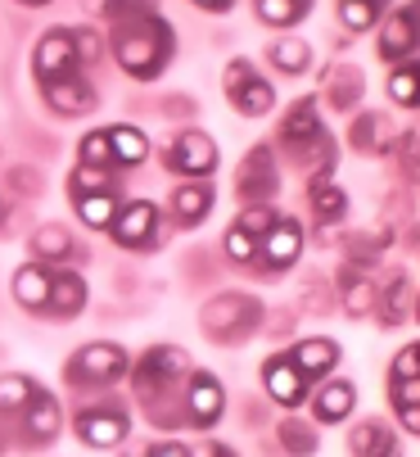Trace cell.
Listing matches in <instances>:
<instances>
[{
	"instance_id": "1",
	"label": "cell",
	"mask_w": 420,
	"mask_h": 457,
	"mask_svg": "<svg viewBox=\"0 0 420 457\" xmlns=\"http://www.w3.org/2000/svg\"><path fill=\"white\" fill-rule=\"evenodd\" d=\"M109 54L131 82H159L177 54V28L159 14H131L109 23Z\"/></svg>"
},
{
	"instance_id": "2",
	"label": "cell",
	"mask_w": 420,
	"mask_h": 457,
	"mask_svg": "<svg viewBox=\"0 0 420 457\" xmlns=\"http://www.w3.org/2000/svg\"><path fill=\"white\" fill-rule=\"evenodd\" d=\"M190 367H194V362H190V353H185L181 345H150L140 358H131L127 380H131V389H136V399L150 408V421H154V426L177 430L168 403L181 399V380H185Z\"/></svg>"
},
{
	"instance_id": "3",
	"label": "cell",
	"mask_w": 420,
	"mask_h": 457,
	"mask_svg": "<svg viewBox=\"0 0 420 457\" xmlns=\"http://www.w3.org/2000/svg\"><path fill=\"white\" fill-rule=\"evenodd\" d=\"M262 321H267V308L253 295H240V290L213 295L199 312V326L213 345H244L262 331Z\"/></svg>"
},
{
	"instance_id": "4",
	"label": "cell",
	"mask_w": 420,
	"mask_h": 457,
	"mask_svg": "<svg viewBox=\"0 0 420 457\" xmlns=\"http://www.w3.org/2000/svg\"><path fill=\"white\" fill-rule=\"evenodd\" d=\"M127 371H131V353L113 340H91L63 362V380L73 389H109L127 380Z\"/></svg>"
},
{
	"instance_id": "5",
	"label": "cell",
	"mask_w": 420,
	"mask_h": 457,
	"mask_svg": "<svg viewBox=\"0 0 420 457\" xmlns=\"http://www.w3.org/2000/svg\"><path fill=\"white\" fill-rule=\"evenodd\" d=\"M73 435L82 439V448H95V453L122 448L127 435H131V408L122 399H95V403L78 408Z\"/></svg>"
},
{
	"instance_id": "6",
	"label": "cell",
	"mask_w": 420,
	"mask_h": 457,
	"mask_svg": "<svg viewBox=\"0 0 420 457\" xmlns=\"http://www.w3.org/2000/svg\"><path fill=\"white\" fill-rule=\"evenodd\" d=\"M181 417L194 430H213L226 417V385L213 371L190 367L185 380H181Z\"/></svg>"
},
{
	"instance_id": "7",
	"label": "cell",
	"mask_w": 420,
	"mask_h": 457,
	"mask_svg": "<svg viewBox=\"0 0 420 457\" xmlns=\"http://www.w3.org/2000/svg\"><path fill=\"white\" fill-rule=\"evenodd\" d=\"M163 168L177 172V177H190V181H208V177H218V168H222V150H218V141L208 137V132L190 127V132H181L168 145Z\"/></svg>"
},
{
	"instance_id": "8",
	"label": "cell",
	"mask_w": 420,
	"mask_h": 457,
	"mask_svg": "<svg viewBox=\"0 0 420 457\" xmlns=\"http://www.w3.org/2000/svg\"><path fill=\"white\" fill-rule=\"evenodd\" d=\"M32 73H37V87L82 73V54H78L73 28H50V32H41V41L32 46Z\"/></svg>"
},
{
	"instance_id": "9",
	"label": "cell",
	"mask_w": 420,
	"mask_h": 457,
	"mask_svg": "<svg viewBox=\"0 0 420 457\" xmlns=\"http://www.w3.org/2000/svg\"><path fill=\"white\" fill-rule=\"evenodd\" d=\"M303 245H308L303 222L290 218V213H280V218L258 236V258H253V263H258L262 272H290L299 258H303Z\"/></svg>"
},
{
	"instance_id": "10",
	"label": "cell",
	"mask_w": 420,
	"mask_h": 457,
	"mask_svg": "<svg viewBox=\"0 0 420 457\" xmlns=\"http://www.w3.org/2000/svg\"><path fill=\"white\" fill-rule=\"evenodd\" d=\"M235 195H240V204H276L280 168H276V150L267 141H258L244 154V163L235 168Z\"/></svg>"
},
{
	"instance_id": "11",
	"label": "cell",
	"mask_w": 420,
	"mask_h": 457,
	"mask_svg": "<svg viewBox=\"0 0 420 457\" xmlns=\"http://www.w3.org/2000/svg\"><path fill=\"white\" fill-rule=\"evenodd\" d=\"M159 218H163V213H159L154 200H122L104 236H109L118 249L140 253V249H150V245L159 240Z\"/></svg>"
},
{
	"instance_id": "12",
	"label": "cell",
	"mask_w": 420,
	"mask_h": 457,
	"mask_svg": "<svg viewBox=\"0 0 420 457\" xmlns=\"http://www.w3.org/2000/svg\"><path fill=\"white\" fill-rule=\"evenodd\" d=\"M262 385H267V399L276 408H285V412H299L308 403V389H312L308 376L290 362V353H271L262 362Z\"/></svg>"
},
{
	"instance_id": "13",
	"label": "cell",
	"mask_w": 420,
	"mask_h": 457,
	"mask_svg": "<svg viewBox=\"0 0 420 457\" xmlns=\"http://www.w3.org/2000/svg\"><path fill=\"white\" fill-rule=\"evenodd\" d=\"M353 408H358V385L334 376V371L317 389H308V412H312L317 426H339V421L353 417Z\"/></svg>"
},
{
	"instance_id": "14",
	"label": "cell",
	"mask_w": 420,
	"mask_h": 457,
	"mask_svg": "<svg viewBox=\"0 0 420 457\" xmlns=\"http://www.w3.org/2000/svg\"><path fill=\"white\" fill-rule=\"evenodd\" d=\"M416 28H420V10H416V0H411V5H398V10L380 23L375 54H380L384 63L411 59V54H416Z\"/></svg>"
},
{
	"instance_id": "15",
	"label": "cell",
	"mask_w": 420,
	"mask_h": 457,
	"mask_svg": "<svg viewBox=\"0 0 420 457\" xmlns=\"http://www.w3.org/2000/svg\"><path fill=\"white\" fill-rule=\"evenodd\" d=\"M213 204H218V190L208 186V181H190V177H185V181L172 190L168 213H172V222H177V227L194 231V227H203L208 218H213Z\"/></svg>"
},
{
	"instance_id": "16",
	"label": "cell",
	"mask_w": 420,
	"mask_h": 457,
	"mask_svg": "<svg viewBox=\"0 0 420 457\" xmlns=\"http://www.w3.org/2000/svg\"><path fill=\"white\" fill-rule=\"evenodd\" d=\"M41 100H45V109H54L59 118H82V113H91V109L100 104L95 87H91L82 73L59 78V82H45V87H41Z\"/></svg>"
},
{
	"instance_id": "17",
	"label": "cell",
	"mask_w": 420,
	"mask_h": 457,
	"mask_svg": "<svg viewBox=\"0 0 420 457\" xmlns=\"http://www.w3.org/2000/svg\"><path fill=\"white\" fill-rule=\"evenodd\" d=\"M28 253L37 258V263H45V268H68L73 258H82L73 231H68L63 222H41V227L28 236Z\"/></svg>"
},
{
	"instance_id": "18",
	"label": "cell",
	"mask_w": 420,
	"mask_h": 457,
	"mask_svg": "<svg viewBox=\"0 0 420 457\" xmlns=\"http://www.w3.org/2000/svg\"><path fill=\"white\" fill-rule=\"evenodd\" d=\"M321 132H325V127H321L317 96H303V100H294V104H290V113L280 118V145H285L290 154L308 150V145H312Z\"/></svg>"
},
{
	"instance_id": "19",
	"label": "cell",
	"mask_w": 420,
	"mask_h": 457,
	"mask_svg": "<svg viewBox=\"0 0 420 457\" xmlns=\"http://www.w3.org/2000/svg\"><path fill=\"white\" fill-rule=\"evenodd\" d=\"M86 303H91V286L82 272H73V268L50 272V299H45L50 317H78V312H86Z\"/></svg>"
},
{
	"instance_id": "20",
	"label": "cell",
	"mask_w": 420,
	"mask_h": 457,
	"mask_svg": "<svg viewBox=\"0 0 420 457\" xmlns=\"http://www.w3.org/2000/svg\"><path fill=\"white\" fill-rule=\"evenodd\" d=\"M19 417H23V435L32 444H54L59 430H63V408H59V399L50 395V389H37Z\"/></svg>"
},
{
	"instance_id": "21",
	"label": "cell",
	"mask_w": 420,
	"mask_h": 457,
	"mask_svg": "<svg viewBox=\"0 0 420 457\" xmlns=\"http://www.w3.org/2000/svg\"><path fill=\"white\" fill-rule=\"evenodd\" d=\"M339 358H343V349H339L330 336H308V340H299V345L290 349V362L308 376V385L325 380V376L339 367Z\"/></svg>"
},
{
	"instance_id": "22",
	"label": "cell",
	"mask_w": 420,
	"mask_h": 457,
	"mask_svg": "<svg viewBox=\"0 0 420 457\" xmlns=\"http://www.w3.org/2000/svg\"><path fill=\"white\" fill-rule=\"evenodd\" d=\"M308 209H312V218L325 222V227H334V222L348 218V190L334 181V172L308 181Z\"/></svg>"
},
{
	"instance_id": "23",
	"label": "cell",
	"mask_w": 420,
	"mask_h": 457,
	"mask_svg": "<svg viewBox=\"0 0 420 457\" xmlns=\"http://www.w3.org/2000/svg\"><path fill=\"white\" fill-rule=\"evenodd\" d=\"M50 272L45 263H37V258H28V263L14 272L10 290H14V303L28 308V312H45V299H50Z\"/></svg>"
},
{
	"instance_id": "24",
	"label": "cell",
	"mask_w": 420,
	"mask_h": 457,
	"mask_svg": "<svg viewBox=\"0 0 420 457\" xmlns=\"http://www.w3.org/2000/svg\"><path fill=\"white\" fill-rule=\"evenodd\" d=\"M109 150H113V168H140L150 159V137H145V127H136V122H113L109 127Z\"/></svg>"
},
{
	"instance_id": "25",
	"label": "cell",
	"mask_w": 420,
	"mask_h": 457,
	"mask_svg": "<svg viewBox=\"0 0 420 457\" xmlns=\"http://www.w3.org/2000/svg\"><path fill=\"white\" fill-rule=\"evenodd\" d=\"M118 204H122V200H118V190H113V186H104V190H86V195H73V213L82 218L86 231H109Z\"/></svg>"
},
{
	"instance_id": "26",
	"label": "cell",
	"mask_w": 420,
	"mask_h": 457,
	"mask_svg": "<svg viewBox=\"0 0 420 457\" xmlns=\"http://www.w3.org/2000/svg\"><path fill=\"white\" fill-rule=\"evenodd\" d=\"M267 63L285 78H303L312 69V46L303 37H280V41L267 46Z\"/></svg>"
},
{
	"instance_id": "27",
	"label": "cell",
	"mask_w": 420,
	"mask_h": 457,
	"mask_svg": "<svg viewBox=\"0 0 420 457\" xmlns=\"http://www.w3.org/2000/svg\"><path fill=\"white\" fill-rule=\"evenodd\" d=\"M411 303H416V286H411L407 272H398L384 290H375V308H380V317H384L389 326H402V321L411 317Z\"/></svg>"
},
{
	"instance_id": "28",
	"label": "cell",
	"mask_w": 420,
	"mask_h": 457,
	"mask_svg": "<svg viewBox=\"0 0 420 457\" xmlns=\"http://www.w3.org/2000/svg\"><path fill=\"white\" fill-rule=\"evenodd\" d=\"M398 448H402L398 435L384 421H375V417L371 421H358L353 435H348V453H358V457H375V453L384 457V453H398Z\"/></svg>"
},
{
	"instance_id": "29",
	"label": "cell",
	"mask_w": 420,
	"mask_h": 457,
	"mask_svg": "<svg viewBox=\"0 0 420 457\" xmlns=\"http://www.w3.org/2000/svg\"><path fill=\"white\" fill-rule=\"evenodd\" d=\"M389 403L398 412V426L407 435H420V376L407 380H389Z\"/></svg>"
},
{
	"instance_id": "30",
	"label": "cell",
	"mask_w": 420,
	"mask_h": 457,
	"mask_svg": "<svg viewBox=\"0 0 420 457\" xmlns=\"http://www.w3.org/2000/svg\"><path fill=\"white\" fill-rule=\"evenodd\" d=\"M339 303H343L348 317H366V312H375V281L362 277V268H348L343 281H339Z\"/></svg>"
},
{
	"instance_id": "31",
	"label": "cell",
	"mask_w": 420,
	"mask_h": 457,
	"mask_svg": "<svg viewBox=\"0 0 420 457\" xmlns=\"http://www.w3.org/2000/svg\"><path fill=\"white\" fill-rule=\"evenodd\" d=\"M231 104H235L244 118H267V113L276 109V87H271L262 73H253L240 91H231Z\"/></svg>"
},
{
	"instance_id": "32",
	"label": "cell",
	"mask_w": 420,
	"mask_h": 457,
	"mask_svg": "<svg viewBox=\"0 0 420 457\" xmlns=\"http://www.w3.org/2000/svg\"><path fill=\"white\" fill-rule=\"evenodd\" d=\"M389 100L398 104V109H416V100H420V73H416V54L411 59H398V63H389Z\"/></svg>"
},
{
	"instance_id": "33",
	"label": "cell",
	"mask_w": 420,
	"mask_h": 457,
	"mask_svg": "<svg viewBox=\"0 0 420 457\" xmlns=\"http://www.w3.org/2000/svg\"><path fill=\"white\" fill-rule=\"evenodd\" d=\"M253 14L267 28H299L312 14V0H253Z\"/></svg>"
},
{
	"instance_id": "34",
	"label": "cell",
	"mask_w": 420,
	"mask_h": 457,
	"mask_svg": "<svg viewBox=\"0 0 420 457\" xmlns=\"http://www.w3.org/2000/svg\"><path fill=\"white\" fill-rule=\"evenodd\" d=\"M37 389L41 385L28 371H0V417H19Z\"/></svg>"
},
{
	"instance_id": "35",
	"label": "cell",
	"mask_w": 420,
	"mask_h": 457,
	"mask_svg": "<svg viewBox=\"0 0 420 457\" xmlns=\"http://www.w3.org/2000/svg\"><path fill=\"white\" fill-rule=\"evenodd\" d=\"M389 10V0H339V23L348 32H371Z\"/></svg>"
},
{
	"instance_id": "36",
	"label": "cell",
	"mask_w": 420,
	"mask_h": 457,
	"mask_svg": "<svg viewBox=\"0 0 420 457\" xmlns=\"http://www.w3.org/2000/svg\"><path fill=\"white\" fill-rule=\"evenodd\" d=\"M348 145H358L362 154H384V150H389V145H384V118H375L371 109L358 113L353 132H348Z\"/></svg>"
},
{
	"instance_id": "37",
	"label": "cell",
	"mask_w": 420,
	"mask_h": 457,
	"mask_svg": "<svg viewBox=\"0 0 420 457\" xmlns=\"http://www.w3.org/2000/svg\"><path fill=\"white\" fill-rule=\"evenodd\" d=\"M362 73L358 69H334V82H330V104L334 109H358V100H362Z\"/></svg>"
},
{
	"instance_id": "38",
	"label": "cell",
	"mask_w": 420,
	"mask_h": 457,
	"mask_svg": "<svg viewBox=\"0 0 420 457\" xmlns=\"http://www.w3.org/2000/svg\"><path fill=\"white\" fill-rule=\"evenodd\" d=\"M276 435H280V444H285L290 453H317V448H321L317 426H312V421H299V417H285Z\"/></svg>"
},
{
	"instance_id": "39",
	"label": "cell",
	"mask_w": 420,
	"mask_h": 457,
	"mask_svg": "<svg viewBox=\"0 0 420 457\" xmlns=\"http://www.w3.org/2000/svg\"><path fill=\"white\" fill-rule=\"evenodd\" d=\"M78 163L86 168H113V150H109V127H95L78 141Z\"/></svg>"
},
{
	"instance_id": "40",
	"label": "cell",
	"mask_w": 420,
	"mask_h": 457,
	"mask_svg": "<svg viewBox=\"0 0 420 457\" xmlns=\"http://www.w3.org/2000/svg\"><path fill=\"white\" fill-rule=\"evenodd\" d=\"M91 14L118 23V19H131V14H159V0H91Z\"/></svg>"
},
{
	"instance_id": "41",
	"label": "cell",
	"mask_w": 420,
	"mask_h": 457,
	"mask_svg": "<svg viewBox=\"0 0 420 457\" xmlns=\"http://www.w3.org/2000/svg\"><path fill=\"white\" fill-rule=\"evenodd\" d=\"M222 249H226V258L235 268H253V258H258V240L244 231V227H226V236H222Z\"/></svg>"
},
{
	"instance_id": "42",
	"label": "cell",
	"mask_w": 420,
	"mask_h": 457,
	"mask_svg": "<svg viewBox=\"0 0 420 457\" xmlns=\"http://www.w3.org/2000/svg\"><path fill=\"white\" fill-rule=\"evenodd\" d=\"M113 186V168H86L78 163L73 172H68V195H86V190H104Z\"/></svg>"
},
{
	"instance_id": "43",
	"label": "cell",
	"mask_w": 420,
	"mask_h": 457,
	"mask_svg": "<svg viewBox=\"0 0 420 457\" xmlns=\"http://www.w3.org/2000/svg\"><path fill=\"white\" fill-rule=\"evenodd\" d=\"M276 218H280V213H276V204H244V213L235 218V227H244V231L258 240V236H262Z\"/></svg>"
},
{
	"instance_id": "44",
	"label": "cell",
	"mask_w": 420,
	"mask_h": 457,
	"mask_svg": "<svg viewBox=\"0 0 420 457\" xmlns=\"http://www.w3.org/2000/svg\"><path fill=\"white\" fill-rule=\"evenodd\" d=\"M258 69H253V59H244V54H235L231 63H226V69H222V91L231 96V91H240L249 78H253Z\"/></svg>"
},
{
	"instance_id": "45",
	"label": "cell",
	"mask_w": 420,
	"mask_h": 457,
	"mask_svg": "<svg viewBox=\"0 0 420 457\" xmlns=\"http://www.w3.org/2000/svg\"><path fill=\"white\" fill-rule=\"evenodd\" d=\"M407 376H420V349H416V340L407 349H398V358L389 367V380H407Z\"/></svg>"
},
{
	"instance_id": "46",
	"label": "cell",
	"mask_w": 420,
	"mask_h": 457,
	"mask_svg": "<svg viewBox=\"0 0 420 457\" xmlns=\"http://www.w3.org/2000/svg\"><path fill=\"white\" fill-rule=\"evenodd\" d=\"M73 37H78V54H82V63H95V59L104 54V41H100L95 28H73Z\"/></svg>"
},
{
	"instance_id": "47",
	"label": "cell",
	"mask_w": 420,
	"mask_h": 457,
	"mask_svg": "<svg viewBox=\"0 0 420 457\" xmlns=\"http://www.w3.org/2000/svg\"><path fill=\"white\" fill-rule=\"evenodd\" d=\"M190 457H235V448L222 444V439H208V435H203V439L190 444Z\"/></svg>"
},
{
	"instance_id": "48",
	"label": "cell",
	"mask_w": 420,
	"mask_h": 457,
	"mask_svg": "<svg viewBox=\"0 0 420 457\" xmlns=\"http://www.w3.org/2000/svg\"><path fill=\"white\" fill-rule=\"evenodd\" d=\"M145 453L150 457H190V444H181V439H154Z\"/></svg>"
},
{
	"instance_id": "49",
	"label": "cell",
	"mask_w": 420,
	"mask_h": 457,
	"mask_svg": "<svg viewBox=\"0 0 420 457\" xmlns=\"http://www.w3.org/2000/svg\"><path fill=\"white\" fill-rule=\"evenodd\" d=\"M194 10H203V14H231L235 10V0H190Z\"/></svg>"
},
{
	"instance_id": "50",
	"label": "cell",
	"mask_w": 420,
	"mask_h": 457,
	"mask_svg": "<svg viewBox=\"0 0 420 457\" xmlns=\"http://www.w3.org/2000/svg\"><path fill=\"white\" fill-rule=\"evenodd\" d=\"M19 5H28V10H41V5H50V0H19Z\"/></svg>"
},
{
	"instance_id": "51",
	"label": "cell",
	"mask_w": 420,
	"mask_h": 457,
	"mask_svg": "<svg viewBox=\"0 0 420 457\" xmlns=\"http://www.w3.org/2000/svg\"><path fill=\"white\" fill-rule=\"evenodd\" d=\"M0 209H5V204H0Z\"/></svg>"
}]
</instances>
